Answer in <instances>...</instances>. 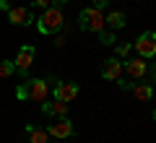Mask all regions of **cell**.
Masks as SVG:
<instances>
[{
    "label": "cell",
    "instance_id": "2",
    "mask_svg": "<svg viewBox=\"0 0 156 143\" xmlns=\"http://www.w3.org/2000/svg\"><path fill=\"white\" fill-rule=\"evenodd\" d=\"M62 21H65L62 18V11L55 8V5H50L37 18V29H39V34H55L57 29H62Z\"/></svg>",
    "mask_w": 156,
    "mask_h": 143
},
{
    "label": "cell",
    "instance_id": "3",
    "mask_svg": "<svg viewBox=\"0 0 156 143\" xmlns=\"http://www.w3.org/2000/svg\"><path fill=\"white\" fill-rule=\"evenodd\" d=\"M78 26L83 29V31H99L104 29V16H101V11H96V8H83L81 11V16H78Z\"/></svg>",
    "mask_w": 156,
    "mask_h": 143
},
{
    "label": "cell",
    "instance_id": "9",
    "mask_svg": "<svg viewBox=\"0 0 156 143\" xmlns=\"http://www.w3.org/2000/svg\"><path fill=\"white\" fill-rule=\"evenodd\" d=\"M47 135H52V138H70L73 135V122L68 120V117H57L55 122H50Z\"/></svg>",
    "mask_w": 156,
    "mask_h": 143
},
{
    "label": "cell",
    "instance_id": "10",
    "mask_svg": "<svg viewBox=\"0 0 156 143\" xmlns=\"http://www.w3.org/2000/svg\"><path fill=\"white\" fill-rule=\"evenodd\" d=\"M68 109H70V104H65V102H44L42 104V112L47 117H68Z\"/></svg>",
    "mask_w": 156,
    "mask_h": 143
},
{
    "label": "cell",
    "instance_id": "8",
    "mask_svg": "<svg viewBox=\"0 0 156 143\" xmlns=\"http://www.w3.org/2000/svg\"><path fill=\"white\" fill-rule=\"evenodd\" d=\"M122 73H128V76L133 78H143V76H154V68H148V63L143 60V57H135V60H128L122 65Z\"/></svg>",
    "mask_w": 156,
    "mask_h": 143
},
{
    "label": "cell",
    "instance_id": "12",
    "mask_svg": "<svg viewBox=\"0 0 156 143\" xmlns=\"http://www.w3.org/2000/svg\"><path fill=\"white\" fill-rule=\"evenodd\" d=\"M26 133H29V143H50V135H47L44 127L26 125Z\"/></svg>",
    "mask_w": 156,
    "mask_h": 143
},
{
    "label": "cell",
    "instance_id": "4",
    "mask_svg": "<svg viewBox=\"0 0 156 143\" xmlns=\"http://www.w3.org/2000/svg\"><path fill=\"white\" fill-rule=\"evenodd\" d=\"M133 50L138 52V57L151 60V57L156 55V34H154V31H143V34L133 42Z\"/></svg>",
    "mask_w": 156,
    "mask_h": 143
},
{
    "label": "cell",
    "instance_id": "15",
    "mask_svg": "<svg viewBox=\"0 0 156 143\" xmlns=\"http://www.w3.org/2000/svg\"><path fill=\"white\" fill-rule=\"evenodd\" d=\"M13 73H16L13 60H0V78H11Z\"/></svg>",
    "mask_w": 156,
    "mask_h": 143
},
{
    "label": "cell",
    "instance_id": "6",
    "mask_svg": "<svg viewBox=\"0 0 156 143\" xmlns=\"http://www.w3.org/2000/svg\"><path fill=\"white\" fill-rule=\"evenodd\" d=\"M52 96H55V102H65V104H70V102L78 96V83H73V81H57L55 88H52Z\"/></svg>",
    "mask_w": 156,
    "mask_h": 143
},
{
    "label": "cell",
    "instance_id": "5",
    "mask_svg": "<svg viewBox=\"0 0 156 143\" xmlns=\"http://www.w3.org/2000/svg\"><path fill=\"white\" fill-rule=\"evenodd\" d=\"M34 57H37V50H34L31 44H23L21 50H18V55H16V73L18 76H23V78H29V68H31V63H34Z\"/></svg>",
    "mask_w": 156,
    "mask_h": 143
},
{
    "label": "cell",
    "instance_id": "19",
    "mask_svg": "<svg viewBox=\"0 0 156 143\" xmlns=\"http://www.w3.org/2000/svg\"><path fill=\"white\" fill-rule=\"evenodd\" d=\"M109 5V0H94V5L91 8H96V11H101V8H107Z\"/></svg>",
    "mask_w": 156,
    "mask_h": 143
},
{
    "label": "cell",
    "instance_id": "1",
    "mask_svg": "<svg viewBox=\"0 0 156 143\" xmlns=\"http://www.w3.org/2000/svg\"><path fill=\"white\" fill-rule=\"evenodd\" d=\"M47 94H50V81H42V78H29L23 86H18L16 96L18 99H34V102H44Z\"/></svg>",
    "mask_w": 156,
    "mask_h": 143
},
{
    "label": "cell",
    "instance_id": "20",
    "mask_svg": "<svg viewBox=\"0 0 156 143\" xmlns=\"http://www.w3.org/2000/svg\"><path fill=\"white\" fill-rule=\"evenodd\" d=\"M0 11L8 13V11H11V3H8V0H0Z\"/></svg>",
    "mask_w": 156,
    "mask_h": 143
},
{
    "label": "cell",
    "instance_id": "16",
    "mask_svg": "<svg viewBox=\"0 0 156 143\" xmlns=\"http://www.w3.org/2000/svg\"><path fill=\"white\" fill-rule=\"evenodd\" d=\"M130 50H133V44H128V42H120V44L115 47L117 57H128V55H130Z\"/></svg>",
    "mask_w": 156,
    "mask_h": 143
},
{
    "label": "cell",
    "instance_id": "14",
    "mask_svg": "<svg viewBox=\"0 0 156 143\" xmlns=\"http://www.w3.org/2000/svg\"><path fill=\"white\" fill-rule=\"evenodd\" d=\"M104 23H109L112 29H122L125 26V13L122 11H112L109 16H104Z\"/></svg>",
    "mask_w": 156,
    "mask_h": 143
},
{
    "label": "cell",
    "instance_id": "18",
    "mask_svg": "<svg viewBox=\"0 0 156 143\" xmlns=\"http://www.w3.org/2000/svg\"><path fill=\"white\" fill-rule=\"evenodd\" d=\"M52 0H34V8H50Z\"/></svg>",
    "mask_w": 156,
    "mask_h": 143
},
{
    "label": "cell",
    "instance_id": "17",
    "mask_svg": "<svg viewBox=\"0 0 156 143\" xmlns=\"http://www.w3.org/2000/svg\"><path fill=\"white\" fill-rule=\"evenodd\" d=\"M99 39H101V44H115V34H109V31H107V34L101 31V37H99Z\"/></svg>",
    "mask_w": 156,
    "mask_h": 143
},
{
    "label": "cell",
    "instance_id": "11",
    "mask_svg": "<svg viewBox=\"0 0 156 143\" xmlns=\"http://www.w3.org/2000/svg\"><path fill=\"white\" fill-rule=\"evenodd\" d=\"M101 76H104L107 81H120V76H122V63L120 60H104Z\"/></svg>",
    "mask_w": 156,
    "mask_h": 143
},
{
    "label": "cell",
    "instance_id": "7",
    "mask_svg": "<svg viewBox=\"0 0 156 143\" xmlns=\"http://www.w3.org/2000/svg\"><path fill=\"white\" fill-rule=\"evenodd\" d=\"M34 11L31 8H21V5H16V8H11L8 11V21L13 23V26H31L34 23Z\"/></svg>",
    "mask_w": 156,
    "mask_h": 143
},
{
    "label": "cell",
    "instance_id": "13",
    "mask_svg": "<svg viewBox=\"0 0 156 143\" xmlns=\"http://www.w3.org/2000/svg\"><path fill=\"white\" fill-rule=\"evenodd\" d=\"M133 96L138 102H148L151 96H154V88H151L148 83H138V86H133Z\"/></svg>",
    "mask_w": 156,
    "mask_h": 143
}]
</instances>
